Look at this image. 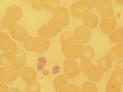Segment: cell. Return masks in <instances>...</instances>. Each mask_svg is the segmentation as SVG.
<instances>
[{
  "label": "cell",
  "instance_id": "obj_1",
  "mask_svg": "<svg viewBox=\"0 0 123 92\" xmlns=\"http://www.w3.org/2000/svg\"><path fill=\"white\" fill-rule=\"evenodd\" d=\"M36 67L41 76L52 78L62 71L63 62L61 58L57 54L51 52H47L38 57Z\"/></svg>",
  "mask_w": 123,
  "mask_h": 92
},
{
  "label": "cell",
  "instance_id": "obj_2",
  "mask_svg": "<svg viewBox=\"0 0 123 92\" xmlns=\"http://www.w3.org/2000/svg\"><path fill=\"white\" fill-rule=\"evenodd\" d=\"M23 46L25 49L27 51L42 53L49 49L50 42L49 40L45 37L34 38L31 36L25 40Z\"/></svg>",
  "mask_w": 123,
  "mask_h": 92
},
{
  "label": "cell",
  "instance_id": "obj_3",
  "mask_svg": "<svg viewBox=\"0 0 123 92\" xmlns=\"http://www.w3.org/2000/svg\"><path fill=\"white\" fill-rule=\"evenodd\" d=\"M98 0H82L75 2L71 6L70 11L74 17L79 18L88 13L96 6Z\"/></svg>",
  "mask_w": 123,
  "mask_h": 92
},
{
  "label": "cell",
  "instance_id": "obj_4",
  "mask_svg": "<svg viewBox=\"0 0 123 92\" xmlns=\"http://www.w3.org/2000/svg\"><path fill=\"white\" fill-rule=\"evenodd\" d=\"M22 69L13 63L0 68V82L10 83L13 82L20 76Z\"/></svg>",
  "mask_w": 123,
  "mask_h": 92
},
{
  "label": "cell",
  "instance_id": "obj_5",
  "mask_svg": "<svg viewBox=\"0 0 123 92\" xmlns=\"http://www.w3.org/2000/svg\"><path fill=\"white\" fill-rule=\"evenodd\" d=\"M80 67L81 71L86 74L88 79L93 82L99 81L103 77V72L99 70L90 61H81L80 63Z\"/></svg>",
  "mask_w": 123,
  "mask_h": 92
},
{
  "label": "cell",
  "instance_id": "obj_6",
  "mask_svg": "<svg viewBox=\"0 0 123 92\" xmlns=\"http://www.w3.org/2000/svg\"><path fill=\"white\" fill-rule=\"evenodd\" d=\"M62 49L66 58L75 60L82 52L83 47L82 45L77 41H67L62 43Z\"/></svg>",
  "mask_w": 123,
  "mask_h": 92
},
{
  "label": "cell",
  "instance_id": "obj_7",
  "mask_svg": "<svg viewBox=\"0 0 123 92\" xmlns=\"http://www.w3.org/2000/svg\"><path fill=\"white\" fill-rule=\"evenodd\" d=\"M100 27L104 33L108 34L112 32L116 27L115 17L112 10L109 9L103 12Z\"/></svg>",
  "mask_w": 123,
  "mask_h": 92
},
{
  "label": "cell",
  "instance_id": "obj_8",
  "mask_svg": "<svg viewBox=\"0 0 123 92\" xmlns=\"http://www.w3.org/2000/svg\"><path fill=\"white\" fill-rule=\"evenodd\" d=\"M0 48L10 55L14 54L17 49L15 42L10 39L7 33L4 32L0 33Z\"/></svg>",
  "mask_w": 123,
  "mask_h": 92
},
{
  "label": "cell",
  "instance_id": "obj_9",
  "mask_svg": "<svg viewBox=\"0 0 123 92\" xmlns=\"http://www.w3.org/2000/svg\"><path fill=\"white\" fill-rule=\"evenodd\" d=\"M53 15L55 22L59 26L64 28L69 23V13L66 8L60 7L53 12Z\"/></svg>",
  "mask_w": 123,
  "mask_h": 92
},
{
  "label": "cell",
  "instance_id": "obj_10",
  "mask_svg": "<svg viewBox=\"0 0 123 92\" xmlns=\"http://www.w3.org/2000/svg\"><path fill=\"white\" fill-rule=\"evenodd\" d=\"M73 34L75 39L77 42L82 44L88 42L91 38V31L84 25H80L76 27L74 29Z\"/></svg>",
  "mask_w": 123,
  "mask_h": 92
},
{
  "label": "cell",
  "instance_id": "obj_11",
  "mask_svg": "<svg viewBox=\"0 0 123 92\" xmlns=\"http://www.w3.org/2000/svg\"><path fill=\"white\" fill-rule=\"evenodd\" d=\"M63 69L65 74L69 79L77 76L80 72L79 66L75 61L66 59L64 62Z\"/></svg>",
  "mask_w": 123,
  "mask_h": 92
},
{
  "label": "cell",
  "instance_id": "obj_12",
  "mask_svg": "<svg viewBox=\"0 0 123 92\" xmlns=\"http://www.w3.org/2000/svg\"><path fill=\"white\" fill-rule=\"evenodd\" d=\"M26 53L23 49H18L12 57V63L13 64L22 69L27 61Z\"/></svg>",
  "mask_w": 123,
  "mask_h": 92
},
{
  "label": "cell",
  "instance_id": "obj_13",
  "mask_svg": "<svg viewBox=\"0 0 123 92\" xmlns=\"http://www.w3.org/2000/svg\"><path fill=\"white\" fill-rule=\"evenodd\" d=\"M12 37L18 42L23 41L28 36V32L22 26L17 25L10 31Z\"/></svg>",
  "mask_w": 123,
  "mask_h": 92
},
{
  "label": "cell",
  "instance_id": "obj_14",
  "mask_svg": "<svg viewBox=\"0 0 123 92\" xmlns=\"http://www.w3.org/2000/svg\"><path fill=\"white\" fill-rule=\"evenodd\" d=\"M84 24L91 29L96 28L98 26L99 21L98 17L92 12H89L83 17Z\"/></svg>",
  "mask_w": 123,
  "mask_h": 92
},
{
  "label": "cell",
  "instance_id": "obj_15",
  "mask_svg": "<svg viewBox=\"0 0 123 92\" xmlns=\"http://www.w3.org/2000/svg\"><path fill=\"white\" fill-rule=\"evenodd\" d=\"M22 78L27 83L34 81L37 77V73L35 69L29 66L25 67L23 69Z\"/></svg>",
  "mask_w": 123,
  "mask_h": 92
},
{
  "label": "cell",
  "instance_id": "obj_16",
  "mask_svg": "<svg viewBox=\"0 0 123 92\" xmlns=\"http://www.w3.org/2000/svg\"><path fill=\"white\" fill-rule=\"evenodd\" d=\"M123 44H117L107 52L106 56L112 60H115L123 58Z\"/></svg>",
  "mask_w": 123,
  "mask_h": 92
},
{
  "label": "cell",
  "instance_id": "obj_17",
  "mask_svg": "<svg viewBox=\"0 0 123 92\" xmlns=\"http://www.w3.org/2000/svg\"><path fill=\"white\" fill-rule=\"evenodd\" d=\"M23 12L19 6L12 5L9 7L7 9L6 15L13 17L16 21L20 20L22 17Z\"/></svg>",
  "mask_w": 123,
  "mask_h": 92
},
{
  "label": "cell",
  "instance_id": "obj_18",
  "mask_svg": "<svg viewBox=\"0 0 123 92\" xmlns=\"http://www.w3.org/2000/svg\"><path fill=\"white\" fill-rule=\"evenodd\" d=\"M69 82L68 78L64 74L60 75L55 78L53 85L56 91L61 87L67 85Z\"/></svg>",
  "mask_w": 123,
  "mask_h": 92
},
{
  "label": "cell",
  "instance_id": "obj_19",
  "mask_svg": "<svg viewBox=\"0 0 123 92\" xmlns=\"http://www.w3.org/2000/svg\"><path fill=\"white\" fill-rule=\"evenodd\" d=\"M111 65V60L107 57H104L100 58L97 63V67L98 69L102 72L107 71Z\"/></svg>",
  "mask_w": 123,
  "mask_h": 92
},
{
  "label": "cell",
  "instance_id": "obj_20",
  "mask_svg": "<svg viewBox=\"0 0 123 92\" xmlns=\"http://www.w3.org/2000/svg\"><path fill=\"white\" fill-rule=\"evenodd\" d=\"M82 53L80 57L82 60H90L93 58L95 55V51L93 49L89 46H85L83 47Z\"/></svg>",
  "mask_w": 123,
  "mask_h": 92
},
{
  "label": "cell",
  "instance_id": "obj_21",
  "mask_svg": "<svg viewBox=\"0 0 123 92\" xmlns=\"http://www.w3.org/2000/svg\"><path fill=\"white\" fill-rule=\"evenodd\" d=\"M122 85L117 81L111 79L108 82L106 92H121V86Z\"/></svg>",
  "mask_w": 123,
  "mask_h": 92
},
{
  "label": "cell",
  "instance_id": "obj_22",
  "mask_svg": "<svg viewBox=\"0 0 123 92\" xmlns=\"http://www.w3.org/2000/svg\"><path fill=\"white\" fill-rule=\"evenodd\" d=\"M110 40L114 42H123V28L116 29L109 35Z\"/></svg>",
  "mask_w": 123,
  "mask_h": 92
},
{
  "label": "cell",
  "instance_id": "obj_23",
  "mask_svg": "<svg viewBox=\"0 0 123 92\" xmlns=\"http://www.w3.org/2000/svg\"><path fill=\"white\" fill-rule=\"evenodd\" d=\"M2 23L5 28L9 30L15 27L16 24V22L13 17L9 16H6L2 19Z\"/></svg>",
  "mask_w": 123,
  "mask_h": 92
},
{
  "label": "cell",
  "instance_id": "obj_24",
  "mask_svg": "<svg viewBox=\"0 0 123 92\" xmlns=\"http://www.w3.org/2000/svg\"><path fill=\"white\" fill-rule=\"evenodd\" d=\"M96 8L98 11L101 13L108 9L112 10V1L111 0H99Z\"/></svg>",
  "mask_w": 123,
  "mask_h": 92
},
{
  "label": "cell",
  "instance_id": "obj_25",
  "mask_svg": "<svg viewBox=\"0 0 123 92\" xmlns=\"http://www.w3.org/2000/svg\"><path fill=\"white\" fill-rule=\"evenodd\" d=\"M40 1L43 7L51 11L55 10L60 6L58 0H40Z\"/></svg>",
  "mask_w": 123,
  "mask_h": 92
},
{
  "label": "cell",
  "instance_id": "obj_26",
  "mask_svg": "<svg viewBox=\"0 0 123 92\" xmlns=\"http://www.w3.org/2000/svg\"><path fill=\"white\" fill-rule=\"evenodd\" d=\"M47 25L48 29L49 31L55 35L61 31L64 28L58 25L54 18L51 19L49 21Z\"/></svg>",
  "mask_w": 123,
  "mask_h": 92
},
{
  "label": "cell",
  "instance_id": "obj_27",
  "mask_svg": "<svg viewBox=\"0 0 123 92\" xmlns=\"http://www.w3.org/2000/svg\"><path fill=\"white\" fill-rule=\"evenodd\" d=\"M80 92H98L96 85L90 81H87L83 84Z\"/></svg>",
  "mask_w": 123,
  "mask_h": 92
},
{
  "label": "cell",
  "instance_id": "obj_28",
  "mask_svg": "<svg viewBox=\"0 0 123 92\" xmlns=\"http://www.w3.org/2000/svg\"><path fill=\"white\" fill-rule=\"evenodd\" d=\"M41 89L40 83L36 81L28 83L26 87L27 92H40Z\"/></svg>",
  "mask_w": 123,
  "mask_h": 92
},
{
  "label": "cell",
  "instance_id": "obj_29",
  "mask_svg": "<svg viewBox=\"0 0 123 92\" xmlns=\"http://www.w3.org/2000/svg\"><path fill=\"white\" fill-rule=\"evenodd\" d=\"M39 35L50 38L55 35L51 32L48 29L47 25L44 24L42 26L38 31Z\"/></svg>",
  "mask_w": 123,
  "mask_h": 92
},
{
  "label": "cell",
  "instance_id": "obj_30",
  "mask_svg": "<svg viewBox=\"0 0 123 92\" xmlns=\"http://www.w3.org/2000/svg\"><path fill=\"white\" fill-rule=\"evenodd\" d=\"M79 87L72 84L63 86L60 88L57 92H79Z\"/></svg>",
  "mask_w": 123,
  "mask_h": 92
},
{
  "label": "cell",
  "instance_id": "obj_31",
  "mask_svg": "<svg viewBox=\"0 0 123 92\" xmlns=\"http://www.w3.org/2000/svg\"><path fill=\"white\" fill-rule=\"evenodd\" d=\"M12 57L9 54L3 53L0 55V65L3 66L9 65L11 63Z\"/></svg>",
  "mask_w": 123,
  "mask_h": 92
},
{
  "label": "cell",
  "instance_id": "obj_32",
  "mask_svg": "<svg viewBox=\"0 0 123 92\" xmlns=\"http://www.w3.org/2000/svg\"><path fill=\"white\" fill-rule=\"evenodd\" d=\"M74 39V38L72 34L69 31L65 32L62 34L60 38V42L62 44L66 41H72Z\"/></svg>",
  "mask_w": 123,
  "mask_h": 92
},
{
  "label": "cell",
  "instance_id": "obj_33",
  "mask_svg": "<svg viewBox=\"0 0 123 92\" xmlns=\"http://www.w3.org/2000/svg\"><path fill=\"white\" fill-rule=\"evenodd\" d=\"M123 75L122 72L117 70L114 71L111 74L110 79H114L119 82L122 85L123 84Z\"/></svg>",
  "mask_w": 123,
  "mask_h": 92
},
{
  "label": "cell",
  "instance_id": "obj_34",
  "mask_svg": "<svg viewBox=\"0 0 123 92\" xmlns=\"http://www.w3.org/2000/svg\"><path fill=\"white\" fill-rule=\"evenodd\" d=\"M31 5L33 8L36 10H41L43 8L41 3L40 0H33L31 3Z\"/></svg>",
  "mask_w": 123,
  "mask_h": 92
},
{
  "label": "cell",
  "instance_id": "obj_35",
  "mask_svg": "<svg viewBox=\"0 0 123 92\" xmlns=\"http://www.w3.org/2000/svg\"><path fill=\"white\" fill-rule=\"evenodd\" d=\"M123 59L118 61L116 64V68L118 70L123 72Z\"/></svg>",
  "mask_w": 123,
  "mask_h": 92
},
{
  "label": "cell",
  "instance_id": "obj_36",
  "mask_svg": "<svg viewBox=\"0 0 123 92\" xmlns=\"http://www.w3.org/2000/svg\"><path fill=\"white\" fill-rule=\"evenodd\" d=\"M8 87L5 84L0 83V92H7Z\"/></svg>",
  "mask_w": 123,
  "mask_h": 92
},
{
  "label": "cell",
  "instance_id": "obj_37",
  "mask_svg": "<svg viewBox=\"0 0 123 92\" xmlns=\"http://www.w3.org/2000/svg\"><path fill=\"white\" fill-rule=\"evenodd\" d=\"M8 92H22L18 88L13 87L10 88Z\"/></svg>",
  "mask_w": 123,
  "mask_h": 92
},
{
  "label": "cell",
  "instance_id": "obj_38",
  "mask_svg": "<svg viewBox=\"0 0 123 92\" xmlns=\"http://www.w3.org/2000/svg\"><path fill=\"white\" fill-rule=\"evenodd\" d=\"M116 2L120 4H123V0H116Z\"/></svg>",
  "mask_w": 123,
  "mask_h": 92
},
{
  "label": "cell",
  "instance_id": "obj_39",
  "mask_svg": "<svg viewBox=\"0 0 123 92\" xmlns=\"http://www.w3.org/2000/svg\"><path fill=\"white\" fill-rule=\"evenodd\" d=\"M1 19L0 18V32L2 31L3 29V27L1 23Z\"/></svg>",
  "mask_w": 123,
  "mask_h": 92
}]
</instances>
